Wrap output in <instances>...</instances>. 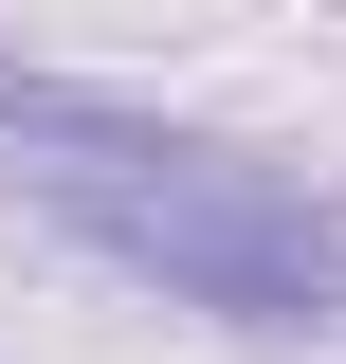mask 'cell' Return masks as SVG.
Returning <instances> with one entry per match:
<instances>
[{
  "mask_svg": "<svg viewBox=\"0 0 346 364\" xmlns=\"http://www.w3.org/2000/svg\"><path fill=\"white\" fill-rule=\"evenodd\" d=\"M0 146L55 219L91 237L110 273L182 291L219 328H346V200L328 182H273L237 146H182V128H128L91 91H19L0 73Z\"/></svg>",
  "mask_w": 346,
  "mask_h": 364,
  "instance_id": "1",
  "label": "cell"
}]
</instances>
